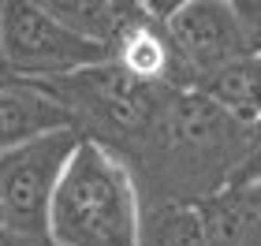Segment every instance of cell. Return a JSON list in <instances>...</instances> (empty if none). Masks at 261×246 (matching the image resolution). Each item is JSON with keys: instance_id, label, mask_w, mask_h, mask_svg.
<instances>
[{"instance_id": "obj_11", "label": "cell", "mask_w": 261, "mask_h": 246, "mask_svg": "<svg viewBox=\"0 0 261 246\" xmlns=\"http://www.w3.org/2000/svg\"><path fill=\"white\" fill-rule=\"evenodd\" d=\"M205 216V235H209V246H239L246 235H250V224L254 216L246 213V205L231 202V198H217L201 209Z\"/></svg>"}, {"instance_id": "obj_8", "label": "cell", "mask_w": 261, "mask_h": 246, "mask_svg": "<svg viewBox=\"0 0 261 246\" xmlns=\"http://www.w3.org/2000/svg\"><path fill=\"white\" fill-rule=\"evenodd\" d=\"M194 93L217 104L228 120L261 127V56H246V60L209 75Z\"/></svg>"}, {"instance_id": "obj_2", "label": "cell", "mask_w": 261, "mask_h": 246, "mask_svg": "<svg viewBox=\"0 0 261 246\" xmlns=\"http://www.w3.org/2000/svg\"><path fill=\"white\" fill-rule=\"evenodd\" d=\"M82 131L49 134L19 149H4L0 160V220L4 235L45 239L49 242V213L60 190L75 149L82 146Z\"/></svg>"}, {"instance_id": "obj_7", "label": "cell", "mask_w": 261, "mask_h": 246, "mask_svg": "<svg viewBox=\"0 0 261 246\" xmlns=\"http://www.w3.org/2000/svg\"><path fill=\"white\" fill-rule=\"evenodd\" d=\"M45 8L64 26H71L75 34H82L86 41L101 45V49H109L112 56L149 19L146 4H109V0H45Z\"/></svg>"}, {"instance_id": "obj_3", "label": "cell", "mask_w": 261, "mask_h": 246, "mask_svg": "<svg viewBox=\"0 0 261 246\" xmlns=\"http://www.w3.org/2000/svg\"><path fill=\"white\" fill-rule=\"evenodd\" d=\"M0 52L15 78H64L116 60L109 49L64 26L45 4L27 0L0 8Z\"/></svg>"}, {"instance_id": "obj_13", "label": "cell", "mask_w": 261, "mask_h": 246, "mask_svg": "<svg viewBox=\"0 0 261 246\" xmlns=\"http://www.w3.org/2000/svg\"><path fill=\"white\" fill-rule=\"evenodd\" d=\"M4 246H45V239H22V235H4Z\"/></svg>"}, {"instance_id": "obj_12", "label": "cell", "mask_w": 261, "mask_h": 246, "mask_svg": "<svg viewBox=\"0 0 261 246\" xmlns=\"http://www.w3.org/2000/svg\"><path fill=\"white\" fill-rule=\"evenodd\" d=\"M235 11H239V22H243V34H246L250 52L261 56V0L257 4H235Z\"/></svg>"}, {"instance_id": "obj_1", "label": "cell", "mask_w": 261, "mask_h": 246, "mask_svg": "<svg viewBox=\"0 0 261 246\" xmlns=\"http://www.w3.org/2000/svg\"><path fill=\"white\" fill-rule=\"evenodd\" d=\"M49 246H146L135 175L93 138H82L53 198Z\"/></svg>"}, {"instance_id": "obj_6", "label": "cell", "mask_w": 261, "mask_h": 246, "mask_svg": "<svg viewBox=\"0 0 261 246\" xmlns=\"http://www.w3.org/2000/svg\"><path fill=\"white\" fill-rule=\"evenodd\" d=\"M79 123L82 116L38 78L11 75L0 90V146L4 149H19L49 134L79 131Z\"/></svg>"}, {"instance_id": "obj_4", "label": "cell", "mask_w": 261, "mask_h": 246, "mask_svg": "<svg viewBox=\"0 0 261 246\" xmlns=\"http://www.w3.org/2000/svg\"><path fill=\"white\" fill-rule=\"evenodd\" d=\"M164 30H168V41L175 49V60H179V86L198 90L209 75L254 56L235 4L183 0L179 11L164 22Z\"/></svg>"}, {"instance_id": "obj_9", "label": "cell", "mask_w": 261, "mask_h": 246, "mask_svg": "<svg viewBox=\"0 0 261 246\" xmlns=\"http://www.w3.org/2000/svg\"><path fill=\"white\" fill-rule=\"evenodd\" d=\"M116 64H123L127 71L138 82H146V86H161V82L179 86V60H175V49L168 41L164 22H157L153 15L120 45Z\"/></svg>"}, {"instance_id": "obj_5", "label": "cell", "mask_w": 261, "mask_h": 246, "mask_svg": "<svg viewBox=\"0 0 261 246\" xmlns=\"http://www.w3.org/2000/svg\"><path fill=\"white\" fill-rule=\"evenodd\" d=\"M38 82H45L53 93H67L64 101L79 116L90 112L93 120H105V123L120 127V131H138L153 116V93H157V86L138 82L116 60L86 67V71H79V75L38 78Z\"/></svg>"}, {"instance_id": "obj_10", "label": "cell", "mask_w": 261, "mask_h": 246, "mask_svg": "<svg viewBox=\"0 0 261 246\" xmlns=\"http://www.w3.org/2000/svg\"><path fill=\"white\" fill-rule=\"evenodd\" d=\"M149 242H157V246H209L201 209H194V205H164L157 224H153Z\"/></svg>"}]
</instances>
